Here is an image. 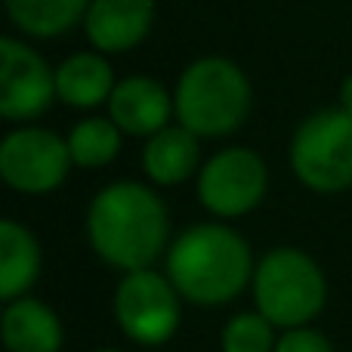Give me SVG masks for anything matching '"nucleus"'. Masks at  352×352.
I'll use <instances>...</instances> for the list:
<instances>
[{
	"label": "nucleus",
	"mask_w": 352,
	"mask_h": 352,
	"mask_svg": "<svg viewBox=\"0 0 352 352\" xmlns=\"http://www.w3.org/2000/svg\"><path fill=\"white\" fill-rule=\"evenodd\" d=\"M84 235L90 250L118 272L152 269L173 241L170 210L158 186L118 179L102 186L87 204Z\"/></svg>",
	"instance_id": "obj_1"
},
{
	"label": "nucleus",
	"mask_w": 352,
	"mask_h": 352,
	"mask_svg": "<svg viewBox=\"0 0 352 352\" xmlns=\"http://www.w3.org/2000/svg\"><path fill=\"white\" fill-rule=\"evenodd\" d=\"M250 241L223 219L192 223L176 232L164 254V272L179 297L201 309L238 300L254 281Z\"/></svg>",
	"instance_id": "obj_2"
},
{
	"label": "nucleus",
	"mask_w": 352,
	"mask_h": 352,
	"mask_svg": "<svg viewBox=\"0 0 352 352\" xmlns=\"http://www.w3.org/2000/svg\"><path fill=\"white\" fill-rule=\"evenodd\" d=\"M176 124L198 140H223L248 124L254 87L238 62L226 56H201L182 68L173 90Z\"/></svg>",
	"instance_id": "obj_3"
},
{
	"label": "nucleus",
	"mask_w": 352,
	"mask_h": 352,
	"mask_svg": "<svg viewBox=\"0 0 352 352\" xmlns=\"http://www.w3.org/2000/svg\"><path fill=\"white\" fill-rule=\"evenodd\" d=\"M250 297L278 331L312 324L328 303V275L303 248L278 244L256 260Z\"/></svg>",
	"instance_id": "obj_4"
},
{
	"label": "nucleus",
	"mask_w": 352,
	"mask_h": 352,
	"mask_svg": "<svg viewBox=\"0 0 352 352\" xmlns=\"http://www.w3.org/2000/svg\"><path fill=\"white\" fill-rule=\"evenodd\" d=\"M287 164L303 188L340 195L352 188V115L340 105L318 109L297 124L287 142Z\"/></svg>",
	"instance_id": "obj_5"
},
{
	"label": "nucleus",
	"mask_w": 352,
	"mask_h": 352,
	"mask_svg": "<svg viewBox=\"0 0 352 352\" xmlns=\"http://www.w3.org/2000/svg\"><path fill=\"white\" fill-rule=\"evenodd\" d=\"M179 291L167 272L158 269H136L124 272L111 294V316L121 334L142 349H158L170 343L182 324Z\"/></svg>",
	"instance_id": "obj_6"
},
{
	"label": "nucleus",
	"mask_w": 352,
	"mask_h": 352,
	"mask_svg": "<svg viewBox=\"0 0 352 352\" xmlns=\"http://www.w3.org/2000/svg\"><path fill=\"white\" fill-rule=\"evenodd\" d=\"M198 204L213 219H241L254 213L269 195V164L248 146H226L201 164L195 176Z\"/></svg>",
	"instance_id": "obj_7"
},
{
	"label": "nucleus",
	"mask_w": 352,
	"mask_h": 352,
	"mask_svg": "<svg viewBox=\"0 0 352 352\" xmlns=\"http://www.w3.org/2000/svg\"><path fill=\"white\" fill-rule=\"evenodd\" d=\"M74 161L68 140L41 124H16L0 140V179L28 198L53 195L65 186Z\"/></svg>",
	"instance_id": "obj_8"
},
{
	"label": "nucleus",
	"mask_w": 352,
	"mask_h": 352,
	"mask_svg": "<svg viewBox=\"0 0 352 352\" xmlns=\"http://www.w3.org/2000/svg\"><path fill=\"white\" fill-rule=\"evenodd\" d=\"M59 102L56 68L25 37H0V118L10 124H31Z\"/></svg>",
	"instance_id": "obj_9"
},
{
	"label": "nucleus",
	"mask_w": 352,
	"mask_h": 352,
	"mask_svg": "<svg viewBox=\"0 0 352 352\" xmlns=\"http://www.w3.org/2000/svg\"><path fill=\"white\" fill-rule=\"evenodd\" d=\"M109 118L124 130V136L148 140L173 124V93L148 74H127L115 84V93L109 99Z\"/></svg>",
	"instance_id": "obj_10"
},
{
	"label": "nucleus",
	"mask_w": 352,
	"mask_h": 352,
	"mask_svg": "<svg viewBox=\"0 0 352 352\" xmlns=\"http://www.w3.org/2000/svg\"><path fill=\"white\" fill-rule=\"evenodd\" d=\"M155 25V0H90L84 34L105 56L136 50Z\"/></svg>",
	"instance_id": "obj_11"
},
{
	"label": "nucleus",
	"mask_w": 352,
	"mask_h": 352,
	"mask_svg": "<svg viewBox=\"0 0 352 352\" xmlns=\"http://www.w3.org/2000/svg\"><path fill=\"white\" fill-rule=\"evenodd\" d=\"M0 340L6 352H62L65 328L53 306L28 294L3 303Z\"/></svg>",
	"instance_id": "obj_12"
},
{
	"label": "nucleus",
	"mask_w": 352,
	"mask_h": 352,
	"mask_svg": "<svg viewBox=\"0 0 352 352\" xmlns=\"http://www.w3.org/2000/svg\"><path fill=\"white\" fill-rule=\"evenodd\" d=\"M142 173L152 186L176 188L182 182L195 179L204 164L201 158V140L186 130L182 124H167L155 136L142 142Z\"/></svg>",
	"instance_id": "obj_13"
},
{
	"label": "nucleus",
	"mask_w": 352,
	"mask_h": 352,
	"mask_svg": "<svg viewBox=\"0 0 352 352\" xmlns=\"http://www.w3.org/2000/svg\"><path fill=\"white\" fill-rule=\"evenodd\" d=\"M115 68L99 50H78L56 65V96L74 111H93L109 105L115 93Z\"/></svg>",
	"instance_id": "obj_14"
},
{
	"label": "nucleus",
	"mask_w": 352,
	"mask_h": 352,
	"mask_svg": "<svg viewBox=\"0 0 352 352\" xmlns=\"http://www.w3.org/2000/svg\"><path fill=\"white\" fill-rule=\"evenodd\" d=\"M43 250L37 235L19 219L0 223V300L28 297L31 287L41 281Z\"/></svg>",
	"instance_id": "obj_15"
},
{
	"label": "nucleus",
	"mask_w": 352,
	"mask_h": 352,
	"mask_svg": "<svg viewBox=\"0 0 352 352\" xmlns=\"http://www.w3.org/2000/svg\"><path fill=\"white\" fill-rule=\"evenodd\" d=\"M6 19L28 41H53L84 25L90 0H3Z\"/></svg>",
	"instance_id": "obj_16"
},
{
	"label": "nucleus",
	"mask_w": 352,
	"mask_h": 352,
	"mask_svg": "<svg viewBox=\"0 0 352 352\" xmlns=\"http://www.w3.org/2000/svg\"><path fill=\"white\" fill-rule=\"evenodd\" d=\"M68 152L80 170H102L115 164L124 148V130L109 115H87L68 130Z\"/></svg>",
	"instance_id": "obj_17"
},
{
	"label": "nucleus",
	"mask_w": 352,
	"mask_h": 352,
	"mask_svg": "<svg viewBox=\"0 0 352 352\" xmlns=\"http://www.w3.org/2000/svg\"><path fill=\"white\" fill-rule=\"evenodd\" d=\"M281 331L263 316L260 309H241L219 331V349L223 352H275Z\"/></svg>",
	"instance_id": "obj_18"
},
{
	"label": "nucleus",
	"mask_w": 352,
	"mask_h": 352,
	"mask_svg": "<svg viewBox=\"0 0 352 352\" xmlns=\"http://www.w3.org/2000/svg\"><path fill=\"white\" fill-rule=\"evenodd\" d=\"M275 352H337V349L324 331L312 328V324H300V328L281 331Z\"/></svg>",
	"instance_id": "obj_19"
},
{
	"label": "nucleus",
	"mask_w": 352,
	"mask_h": 352,
	"mask_svg": "<svg viewBox=\"0 0 352 352\" xmlns=\"http://www.w3.org/2000/svg\"><path fill=\"white\" fill-rule=\"evenodd\" d=\"M340 109H346L349 115H352V74H346V78H343V84H340Z\"/></svg>",
	"instance_id": "obj_20"
},
{
	"label": "nucleus",
	"mask_w": 352,
	"mask_h": 352,
	"mask_svg": "<svg viewBox=\"0 0 352 352\" xmlns=\"http://www.w3.org/2000/svg\"><path fill=\"white\" fill-rule=\"evenodd\" d=\"M93 352H124V349H118V346H99V349H93Z\"/></svg>",
	"instance_id": "obj_21"
}]
</instances>
